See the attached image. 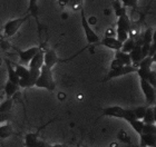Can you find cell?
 <instances>
[{
  "mask_svg": "<svg viewBox=\"0 0 156 147\" xmlns=\"http://www.w3.org/2000/svg\"><path fill=\"white\" fill-rule=\"evenodd\" d=\"M29 68L34 69H40L44 65V50H39L36 55L34 56L31 60L29 61Z\"/></svg>",
  "mask_w": 156,
  "mask_h": 147,
  "instance_id": "cell-13",
  "label": "cell"
},
{
  "mask_svg": "<svg viewBox=\"0 0 156 147\" xmlns=\"http://www.w3.org/2000/svg\"><path fill=\"white\" fill-rule=\"evenodd\" d=\"M29 13L30 17H34L37 21V25H38L39 31L41 29V26H40V23L38 20V0H29V3H28V9H27V12Z\"/></svg>",
  "mask_w": 156,
  "mask_h": 147,
  "instance_id": "cell-12",
  "label": "cell"
},
{
  "mask_svg": "<svg viewBox=\"0 0 156 147\" xmlns=\"http://www.w3.org/2000/svg\"><path fill=\"white\" fill-rule=\"evenodd\" d=\"M116 26H117L116 29L126 30L127 33H129V31L132 30V23H130V19L128 18L127 13H125V15H122V16L118 17Z\"/></svg>",
  "mask_w": 156,
  "mask_h": 147,
  "instance_id": "cell-11",
  "label": "cell"
},
{
  "mask_svg": "<svg viewBox=\"0 0 156 147\" xmlns=\"http://www.w3.org/2000/svg\"><path fill=\"white\" fill-rule=\"evenodd\" d=\"M142 134H156L155 124H144Z\"/></svg>",
  "mask_w": 156,
  "mask_h": 147,
  "instance_id": "cell-27",
  "label": "cell"
},
{
  "mask_svg": "<svg viewBox=\"0 0 156 147\" xmlns=\"http://www.w3.org/2000/svg\"><path fill=\"white\" fill-rule=\"evenodd\" d=\"M29 18H31L30 15L29 13H26L23 17L7 21L6 25L3 26V37L5 38H9V37H12L13 35H16L17 31L20 29V27L23 26Z\"/></svg>",
  "mask_w": 156,
  "mask_h": 147,
  "instance_id": "cell-2",
  "label": "cell"
},
{
  "mask_svg": "<svg viewBox=\"0 0 156 147\" xmlns=\"http://www.w3.org/2000/svg\"><path fill=\"white\" fill-rule=\"evenodd\" d=\"M80 147H89V146H87V145H81Z\"/></svg>",
  "mask_w": 156,
  "mask_h": 147,
  "instance_id": "cell-35",
  "label": "cell"
},
{
  "mask_svg": "<svg viewBox=\"0 0 156 147\" xmlns=\"http://www.w3.org/2000/svg\"><path fill=\"white\" fill-rule=\"evenodd\" d=\"M80 146H81V144H80V143H79V144L77 145V147H80Z\"/></svg>",
  "mask_w": 156,
  "mask_h": 147,
  "instance_id": "cell-36",
  "label": "cell"
},
{
  "mask_svg": "<svg viewBox=\"0 0 156 147\" xmlns=\"http://www.w3.org/2000/svg\"><path fill=\"white\" fill-rule=\"evenodd\" d=\"M122 66H125L122 61H119L118 59L114 58L113 59V61H112L111 64V69H116V68H119V67H122Z\"/></svg>",
  "mask_w": 156,
  "mask_h": 147,
  "instance_id": "cell-31",
  "label": "cell"
},
{
  "mask_svg": "<svg viewBox=\"0 0 156 147\" xmlns=\"http://www.w3.org/2000/svg\"><path fill=\"white\" fill-rule=\"evenodd\" d=\"M134 110V114H135V117H136V119H143L144 115H145V111H146V107H144V106H140V107H137L135 108V109H133Z\"/></svg>",
  "mask_w": 156,
  "mask_h": 147,
  "instance_id": "cell-28",
  "label": "cell"
},
{
  "mask_svg": "<svg viewBox=\"0 0 156 147\" xmlns=\"http://www.w3.org/2000/svg\"><path fill=\"white\" fill-rule=\"evenodd\" d=\"M98 45H101V46H105L107 47L109 49H113V50H119L122 48V45L123 44L120 43L119 40H117L116 37H106L101 41H98Z\"/></svg>",
  "mask_w": 156,
  "mask_h": 147,
  "instance_id": "cell-10",
  "label": "cell"
},
{
  "mask_svg": "<svg viewBox=\"0 0 156 147\" xmlns=\"http://www.w3.org/2000/svg\"><path fill=\"white\" fill-rule=\"evenodd\" d=\"M0 61H1V60H0Z\"/></svg>",
  "mask_w": 156,
  "mask_h": 147,
  "instance_id": "cell-38",
  "label": "cell"
},
{
  "mask_svg": "<svg viewBox=\"0 0 156 147\" xmlns=\"http://www.w3.org/2000/svg\"><path fill=\"white\" fill-rule=\"evenodd\" d=\"M41 49H42V46L31 47V48H28V49H26V50H19V49H16L17 52H18V55H19L20 64H21V65H27V64H29L31 58L36 55L39 50H41Z\"/></svg>",
  "mask_w": 156,
  "mask_h": 147,
  "instance_id": "cell-7",
  "label": "cell"
},
{
  "mask_svg": "<svg viewBox=\"0 0 156 147\" xmlns=\"http://www.w3.org/2000/svg\"><path fill=\"white\" fill-rule=\"evenodd\" d=\"M39 131H40V129L38 131H36V133H29V134H27L25 136V145H26V147H34V145L36 144V142L38 141L39 138Z\"/></svg>",
  "mask_w": 156,
  "mask_h": 147,
  "instance_id": "cell-20",
  "label": "cell"
},
{
  "mask_svg": "<svg viewBox=\"0 0 156 147\" xmlns=\"http://www.w3.org/2000/svg\"><path fill=\"white\" fill-rule=\"evenodd\" d=\"M135 45H136V40H135V38H134V37H128V38H127V39L123 43L120 50H122V51H124V52L129 54L130 50L135 47Z\"/></svg>",
  "mask_w": 156,
  "mask_h": 147,
  "instance_id": "cell-21",
  "label": "cell"
},
{
  "mask_svg": "<svg viewBox=\"0 0 156 147\" xmlns=\"http://www.w3.org/2000/svg\"><path fill=\"white\" fill-rule=\"evenodd\" d=\"M154 41V30L153 28H147L146 31L144 33V36H143V39H142V44H152Z\"/></svg>",
  "mask_w": 156,
  "mask_h": 147,
  "instance_id": "cell-25",
  "label": "cell"
},
{
  "mask_svg": "<svg viewBox=\"0 0 156 147\" xmlns=\"http://www.w3.org/2000/svg\"><path fill=\"white\" fill-rule=\"evenodd\" d=\"M128 124L132 126V128H133L134 131H136L137 134H138V135L142 134V131H143V126H144L143 121H140V119H134V121H129Z\"/></svg>",
  "mask_w": 156,
  "mask_h": 147,
  "instance_id": "cell-26",
  "label": "cell"
},
{
  "mask_svg": "<svg viewBox=\"0 0 156 147\" xmlns=\"http://www.w3.org/2000/svg\"><path fill=\"white\" fill-rule=\"evenodd\" d=\"M58 61H60V58L57 56L54 49H48V50L44 51V65L46 67L52 69V67Z\"/></svg>",
  "mask_w": 156,
  "mask_h": 147,
  "instance_id": "cell-9",
  "label": "cell"
},
{
  "mask_svg": "<svg viewBox=\"0 0 156 147\" xmlns=\"http://www.w3.org/2000/svg\"><path fill=\"white\" fill-rule=\"evenodd\" d=\"M118 1H119L125 8H126V7H129V8H133V9H136L137 3H138V0H118Z\"/></svg>",
  "mask_w": 156,
  "mask_h": 147,
  "instance_id": "cell-29",
  "label": "cell"
},
{
  "mask_svg": "<svg viewBox=\"0 0 156 147\" xmlns=\"http://www.w3.org/2000/svg\"><path fill=\"white\" fill-rule=\"evenodd\" d=\"M49 144H47L45 141H42V139H39L36 142V144L34 145V147H48Z\"/></svg>",
  "mask_w": 156,
  "mask_h": 147,
  "instance_id": "cell-32",
  "label": "cell"
},
{
  "mask_svg": "<svg viewBox=\"0 0 156 147\" xmlns=\"http://www.w3.org/2000/svg\"><path fill=\"white\" fill-rule=\"evenodd\" d=\"M1 98H2V95H0V100H1Z\"/></svg>",
  "mask_w": 156,
  "mask_h": 147,
  "instance_id": "cell-37",
  "label": "cell"
},
{
  "mask_svg": "<svg viewBox=\"0 0 156 147\" xmlns=\"http://www.w3.org/2000/svg\"><path fill=\"white\" fill-rule=\"evenodd\" d=\"M48 147H67L64 144H57V145H49Z\"/></svg>",
  "mask_w": 156,
  "mask_h": 147,
  "instance_id": "cell-34",
  "label": "cell"
},
{
  "mask_svg": "<svg viewBox=\"0 0 156 147\" xmlns=\"http://www.w3.org/2000/svg\"><path fill=\"white\" fill-rule=\"evenodd\" d=\"M129 57H130V60H132V65L136 66L140 64V61L143 59V55H142V49H140V45H135L132 50L129 52Z\"/></svg>",
  "mask_w": 156,
  "mask_h": 147,
  "instance_id": "cell-14",
  "label": "cell"
},
{
  "mask_svg": "<svg viewBox=\"0 0 156 147\" xmlns=\"http://www.w3.org/2000/svg\"><path fill=\"white\" fill-rule=\"evenodd\" d=\"M39 74H40V69L29 68V74L26 77L19 79L18 86L20 88H31V87H34L37 82V78L39 77Z\"/></svg>",
  "mask_w": 156,
  "mask_h": 147,
  "instance_id": "cell-5",
  "label": "cell"
},
{
  "mask_svg": "<svg viewBox=\"0 0 156 147\" xmlns=\"http://www.w3.org/2000/svg\"><path fill=\"white\" fill-rule=\"evenodd\" d=\"M101 116H107V117H116L124 119L125 116V108L120 107V106H111V107H106L103 109V114Z\"/></svg>",
  "mask_w": 156,
  "mask_h": 147,
  "instance_id": "cell-8",
  "label": "cell"
},
{
  "mask_svg": "<svg viewBox=\"0 0 156 147\" xmlns=\"http://www.w3.org/2000/svg\"><path fill=\"white\" fill-rule=\"evenodd\" d=\"M146 82H148L151 85L155 87V85H156V72H155V70H151L150 74H148V76H147Z\"/></svg>",
  "mask_w": 156,
  "mask_h": 147,
  "instance_id": "cell-30",
  "label": "cell"
},
{
  "mask_svg": "<svg viewBox=\"0 0 156 147\" xmlns=\"http://www.w3.org/2000/svg\"><path fill=\"white\" fill-rule=\"evenodd\" d=\"M137 72V67L134 65H126V66H122L119 68L111 69V72H108L107 76L103 79V82H106L113 78L122 77V76L128 75V74H133V72Z\"/></svg>",
  "mask_w": 156,
  "mask_h": 147,
  "instance_id": "cell-4",
  "label": "cell"
},
{
  "mask_svg": "<svg viewBox=\"0 0 156 147\" xmlns=\"http://www.w3.org/2000/svg\"><path fill=\"white\" fill-rule=\"evenodd\" d=\"M80 19H81V27L84 29L85 37H86V41L88 45H93V44H97L99 41V37L96 33L93 28H91L90 23H88L87 17L85 16V11L83 7H80Z\"/></svg>",
  "mask_w": 156,
  "mask_h": 147,
  "instance_id": "cell-3",
  "label": "cell"
},
{
  "mask_svg": "<svg viewBox=\"0 0 156 147\" xmlns=\"http://www.w3.org/2000/svg\"><path fill=\"white\" fill-rule=\"evenodd\" d=\"M13 68L16 70V74H17V76L19 77V79L26 77V76L29 74V68H27L26 66L21 65V64H16Z\"/></svg>",
  "mask_w": 156,
  "mask_h": 147,
  "instance_id": "cell-24",
  "label": "cell"
},
{
  "mask_svg": "<svg viewBox=\"0 0 156 147\" xmlns=\"http://www.w3.org/2000/svg\"><path fill=\"white\" fill-rule=\"evenodd\" d=\"M19 88L20 87L17 84L10 82V80H7L6 85H5V94H6L8 98H11L15 94H17Z\"/></svg>",
  "mask_w": 156,
  "mask_h": 147,
  "instance_id": "cell-17",
  "label": "cell"
},
{
  "mask_svg": "<svg viewBox=\"0 0 156 147\" xmlns=\"http://www.w3.org/2000/svg\"><path fill=\"white\" fill-rule=\"evenodd\" d=\"M142 121L144 124H155V108L146 107V111Z\"/></svg>",
  "mask_w": 156,
  "mask_h": 147,
  "instance_id": "cell-18",
  "label": "cell"
},
{
  "mask_svg": "<svg viewBox=\"0 0 156 147\" xmlns=\"http://www.w3.org/2000/svg\"><path fill=\"white\" fill-rule=\"evenodd\" d=\"M140 144L144 147H155L156 134H140Z\"/></svg>",
  "mask_w": 156,
  "mask_h": 147,
  "instance_id": "cell-15",
  "label": "cell"
},
{
  "mask_svg": "<svg viewBox=\"0 0 156 147\" xmlns=\"http://www.w3.org/2000/svg\"><path fill=\"white\" fill-rule=\"evenodd\" d=\"M140 88L143 90L144 96L146 98V103L150 106H154L156 100V92L155 87L152 86L148 82H146L145 79H140Z\"/></svg>",
  "mask_w": 156,
  "mask_h": 147,
  "instance_id": "cell-6",
  "label": "cell"
},
{
  "mask_svg": "<svg viewBox=\"0 0 156 147\" xmlns=\"http://www.w3.org/2000/svg\"><path fill=\"white\" fill-rule=\"evenodd\" d=\"M13 134V129L9 124H5L0 126V138H8Z\"/></svg>",
  "mask_w": 156,
  "mask_h": 147,
  "instance_id": "cell-23",
  "label": "cell"
},
{
  "mask_svg": "<svg viewBox=\"0 0 156 147\" xmlns=\"http://www.w3.org/2000/svg\"><path fill=\"white\" fill-rule=\"evenodd\" d=\"M115 58L118 59L119 61H122L124 65H132V60H130L129 54L127 52H124L122 50H115Z\"/></svg>",
  "mask_w": 156,
  "mask_h": 147,
  "instance_id": "cell-19",
  "label": "cell"
},
{
  "mask_svg": "<svg viewBox=\"0 0 156 147\" xmlns=\"http://www.w3.org/2000/svg\"><path fill=\"white\" fill-rule=\"evenodd\" d=\"M35 86L38 88H45L49 92L55 90L56 82L55 79H54V76H52L51 68H48L45 65H42V67L40 68V74H39V77L37 78Z\"/></svg>",
  "mask_w": 156,
  "mask_h": 147,
  "instance_id": "cell-1",
  "label": "cell"
},
{
  "mask_svg": "<svg viewBox=\"0 0 156 147\" xmlns=\"http://www.w3.org/2000/svg\"><path fill=\"white\" fill-rule=\"evenodd\" d=\"M13 107V99L7 98L6 100L0 103V113H10Z\"/></svg>",
  "mask_w": 156,
  "mask_h": 147,
  "instance_id": "cell-22",
  "label": "cell"
},
{
  "mask_svg": "<svg viewBox=\"0 0 156 147\" xmlns=\"http://www.w3.org/2000/svg\"><path fill=\"white\" fill-rule=\"evenodd\" d=\"M5 62H6L7 65V72H8V80L10 82H15L18 85V82H19V77L17 76L16 74V70L13 68V66L11 65V61H9L8 59H5Z\"/></svg>",
  "mask_w": 156,
  "mask_h": 147,
  "instance_id": "cell-16",
  "label": "cell"
},
{
  "mask_svg": "<svg viewBox=\"0 0 156 147\" xmlns=\"http://www.w3.org/2000/svg\"><path fill=\"white\" fill-rule=\"evenodd\" d=\"M72 1L73 0H58V3H59V6L65 7V6H67V5H69Z\"/></svg>",
  "mask_w": 156,
  "mask_h": 147,
  "instance_id": "cell-33",
  "label": "cell"
}]
</instances>
